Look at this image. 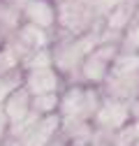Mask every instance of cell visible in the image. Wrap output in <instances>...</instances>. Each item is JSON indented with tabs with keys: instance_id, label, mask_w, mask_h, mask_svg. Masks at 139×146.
<instances>
[{
	"instance_id": "ac0fdd59",
	"label": "cell",
	"mask_w": 139,
	"mask_h": 146,
	"mask_svg": "<svg viewBox=\"0 0 139 146\" xmlns=\"http://www.w3.org/2000/svg\"><path fill=\"white\" fill-rule=\"evenodd\" d=\"M134 146H139V137H137V139H134Z\"/></svg>"
},
{
	"instance_id": "30bf717a",
	"label": "cell",
	"mask_w": 139,
	"mask_h": 146,
	"mask_svg": "<svg viewBox=\"0 0 139 146\" xmlns=\"http://www.w3.org/2000/svg\"><path fill=\"white\" fill-rule=\"evenodd\" d=\"M21 16H26L28 23L40 26V28H49L56 23V12L46 0H23L21 5Z\"/></svg>"
},
{
	"instance_id": "52a82bcc",
	"label": "cell",
	"mask_w": 139,
	"mask_h": 146,
	"mask_svg": "<svg viewBox=\"0 0 139 146\" xmlns=\"http://www.w3.org/2000/svg\"><path fill=\"white\" fill-rule=\"evenodd\" d=\"M23 88L30 95H44V93H60L63 77L54 67H42V70H28L23 72Z\"/></svg>"
},
{
	"instance_id": "4fadbf2b",
	"label": "cell",
	"mask_w": 139,
	"mask_h": 146,
	"mask_svg": "<svg viewBox=\"0 0 139 146\" xmlns=\"http://www.w3.org/2000/svg\"><path fill=\"white\" fill-rule=\"evenodd\" d=\"M120 51H128V53H139V7L132 16V21L128 23V28L123 30V37L118 42Z\"/></svg>"
},
{
	"instance_id": "8992f818",
	"label": "cell",
	"mask_w": 139,
	"mask_h": 146,
	"mask_svg": "<svg viewBox=\"0 0 139 146\" xmlns=\"http://www.w3.org/2000/svg\"><path fill=\"white\" fill-rule=\"evenodd\" d=\"M91 123L97 130H120V127H125L130 123V107L123 100L102 95V100L97 104V111H95Z\"/></svg>"
},
{
	"instance_id": "5b68a950",
	"label": "cell",
	"mask_w": 139,
	"mask_h": 146,
	"mask_svg": "<svg viewBox=\"0 0 139 146\" xmlns=\"http://www.w3.org/2000/svg\"><path fill=\"white\" fill-rule=\"evenodd\" d=\"M56 19H58V26L65 30V35H83L100 21L93 14V9L79 0H60Z\"/></svg>"
},
{
	"instance_id": "9a60e30c",
	"label": "cell",
	"mask_w": 139,
	"mask_h": 146,
	"mask_svg": "<svg viewBox=\"0 0 139 146\" xmlns=\"http://www.w3.org/2000/svg\"><path fill=\"white\" fill-rule=\"evenodd\" d=\"M23 72H28V70H42V67H54V58H51V49H40V51H35V53H30L28 58H23L21 60V65H19Z\"/></svg>"
},
{
	"instance_id": "2e32d148",
	"label": "cell",
	"mask_w": 139,
	"mask_h": 146,
	"mask_svg": "<svg viewBox=\"0 0 139 146\" xmlns=\"http://www.w3.org/2000/svg\"><path fill=\"white\" fill-rule=\"evenodd\" d=\"M128 107H130V125H132L134 135L139 137V98L137 100H130Z\"/></svg>"
},
{
	"instance_id": "ba28073f",
	"label": "cell",
	"mask_w": 139,
	"mask_h": 146,
	"mask_svg": "<svg viewBox=\"0 0 139 146\" xmlns=\"http://www.w3.org/2000/svg\"><path fill=\"white\" fill-rule=\"evenodd\" d=\"M58 130H60V116L58 114H49V116H42L21 139H16V141H19V146H49L54 141V137L58 135Z\"/></svg>"
},
{
	"instance_id": "7c38bea8",
	"label": "cell",
	"mask_w": 139,
	"mask_h": 146,
	"mask_svg": "<svg viewBox=\"0 0 139 146\" xmlns=\"http://www.w3.org/2000/svg\"><path fill=\"white\" fill-rule=\"evenodd\" d=\"M60 104V93H44V95H30V109L40 116L58 114Z\"/></svg>"
},
{
	"instance_id": "e0dca14e",
	"label": "cell",
	"mask_w": 139,
	"mask_h": 146,
	"mask_svg": "<svg viewBox=\"0 0 139 146\" xmlns=\"http://www.w3.org/2000/svg\"><path fill=\"white\" fill-rule=\"evenodd\" d=\"M7 127H9V123H7V118H5L3 107H0V146H3V141L7 139Z\"/></svg>"
},
{
	"instance_id": "277c9868",
	"label": "cell",
	"mask_w": 139,
	"mask_h": 146,
	"mask_svg": "<svg viewBox=\"0 0 139 146\" xmlns=\"http://www.w3.org/2000/svg\"><path fill=\"white\" fill-rule=\"evenodd\" d=\"M118 51H120L118 42H102L95 51H91L79 67V77L83 79V84L86 86H100L109 72V65L118 56Z\"/></svg>"
},
{
	"instance_id": "7a4b0ae2",
	"label": "cell",
	"mask_w": 139,
	"mask_h": 146,
	"mask_svg": "<svg viewBox=\"0 0 139 146\" xmlns=\"http://www.w3.org/2000/svg\"><path fill=\"white\" fill-rule=\"evenodd\" d=\"M100 93L123 102L139 98V53L118 51L104 81L100 84Z\"/></svg>"
},
{
	"instance_id": "8fae6325",
	"label": "cell",
	"mask_w": 139,
	"mask_h": 146,
	"mask_svg": "<svg viewBox=\"0 0 139 146\" xmlns=\"http://www.w3.org/2000/svg\"><path fill=\"white\" fill-rule=\"evenodd\" d=\"M3 111H5V118H7L9 125L23 121L30 114V93H28L23 86L19 90H14V93L3 102Z\"/></svg>"
},
{
	"instance_id": "6da1fadb",
	"label": "cell",
	"mask_w": 139,
	"mask_h": 146,
	"mask_svg": "<svg viewBox=\"0 0 139 146\" xmlns=\"http://www.w3.org/2000/svg\"><path fill=\"white\" fill-rule=\"evenodd\" d=\"M102 42H104V26L100 21L83 35H63V40H58L51 46L54 70L65 79H79V67L83 58L91 51H95Z\"/></svg>"
},
{
	"instance_id": "5bb4252c",
	"label": "cell",
	"mask_w": 139,
	"mask_h": 146,
	"mask_svg": "<svg viewBox=\"0 0 139 146\" xmlns=\"http://www.w3.org/2000/svg\"><path fill=\"white\" fill-rule=\"evenodd\" d=\"M21 86H23V70L21 67L0 74V107H3V102L14 93V90H19Z\"/></svg>"
},
{
	"instance_id": "3957f363",
	"label": "cell",
	"mask_w": 139,
	"mask_h": 146,
	"mask_svg": "<svg viewBox=\"0 0 139 146\" xmlns=\"http://www.w3.org/2000/svg\"><path fill=\"white\" fill-rule=\"evenodd\" d=\"M102 100L100 88L86 86V84H72L60 93L58 116L60 118H79V121H93L97 104Z\"/></svg>"
},
{
	"instance_id": "d6986e66",
	"label": "cell",
	"mask_w": 139,
	"mask_h": 146,
	"mask_svg": "<svg viewBox=\"0 0 139 146\" xmlns=\"http://www.w3.org/2000/svg\"><path fill=\"white\" fill-rule=\"evenodd\" d=\"M0 42H3V37H0Z\"/></svg>"
},
{
	"instance_id": "9c48e42d",
	"label": "cell",
	"mask_w": 139,
	"mask_h": 146,
	"mask_svg": "<svg viewBox=\"0 0 139 146\" xmlns=\"http://www.w3.org/2000/svg\"><path fill=\"white\" fill-rule=\"evenodd\" d=\"M134 139L137 135L130 123L120 130H97V127H93L88 146H134Z\"/></svg>"
}]
</instances>
